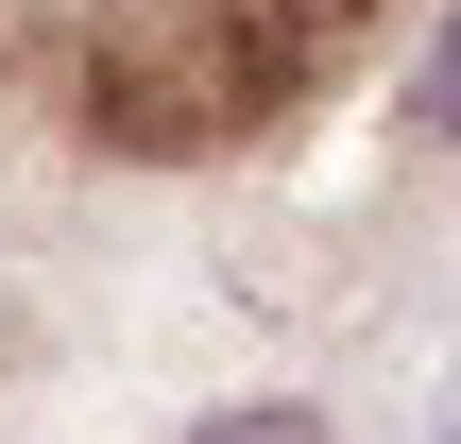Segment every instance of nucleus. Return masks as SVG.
<instances>
[{
	"label": "nucleus",
	"mask_w": 461,
	"mask_h": 444,
	"mask_svg": "<svg viewBox=\"0 0 461 444\" xmlns=\"http://www.w3.org/2000/svg\"><path fill=\"white\" fill-rule=\"evenodd\" d=\"M411 137H428V154H461V0L428 17V51H411Z\"/></svg>",
	"instance_id": "1"
},
{
	"label": "nucleus",
	"mask_w": 461,
	"mask_h": 444,
	"mask_svg": "<svg viewBox=\"0 0 461 444\" xmlns=\"http://www.w3.org/2000/svg\"><path fill=\"white\" fill-rule=\"evenodd\" d=\"M188 444H342V428H325V411H205Z\"/></svg>",
	"instance_id": "2"
},
{
	"label": "nucleus",
	"mask_w": 461,
	"mask_h": 444,
	"mask_svg": "<svg viewBox=\"0 0 461 444\" xmlns=\"http://www.w3.org/2000/svg\"><path fill=\"white\" fill-rule=\"evenodd\" d=\"M428 444H461V376H445V394H428Z\"/></svg>",
	"instance_id": "3"
}]
</instances>
